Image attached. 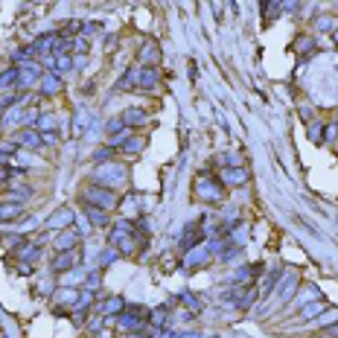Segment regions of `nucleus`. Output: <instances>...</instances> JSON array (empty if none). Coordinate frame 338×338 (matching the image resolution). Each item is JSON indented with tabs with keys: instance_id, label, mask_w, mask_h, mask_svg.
<instances>
[{
	"instance_id": "5701e85b",
	"label": "nucleus",
	"mask_w": 338,
	"mask_h": 338,
	"mask_svg": "<svg viewBox=\"0 0 338 338\" xmlns=\"http://www.w3.org/2000/svg\"><path fill=\"white\" fill-rule=\"evenodd\" d=\"M143 149V140H125L123 143V155H134V152H140Z\"/></svg>"
},
{
	"instance_id": "4be33fe9",
	"label": "nucleus",
	"mask_w": 338,
	"mask_h": 338,
	"mask_svg": "<svg viewBox=\"0 0 338 338\" xmlns=\"http://www.w3.org/2000/svg\"><path fill=\"white\" fill-rule=\"evenodd\" d=\"M53 61H55V70H61V73L73 67V58H67V55H55ZM53 61H50V64H53Z\"/></svg>"
},
{
	"instance_id": "a878e982",
	"label": "nucleus",
	"mask_w": 338,
	"mask_h": 338,
	"mask_svg": "<svg viewBox=\"0 0 338 338\" xmlns=\"http://www.w3.org/2000/svg\"><path fill=\"white\" fill-rule=\"evenodd\" d=\"M76 295H79V292H70V289L58 292V298H61V301H76Z\"/></svg>"
},
{
	"instance_id": "cd10ccee",
	"label": "nucleus",
	"mask_w": 338,
	"mask_h": 338,
	"mask_svg": "<svg viewBox=\"0 0 338 338\" xmlns=\"http://www.w3.org/2000/svg\"><path fill=\"white\" fill-rule=\"evenodd\" d=\"M9 175H12V169H9V166H0V184L9 181Z\"/></svg>"
},
{
	"instance_id": "393cba45",
	"label": "nucleus",
	"mask_w": 338,
	"mask_h": 338,
	"mask_svg": "<svg viewBox=\"0 0 338 338\" xmlns=\"http://www.w3.org/2000/svg\"><path fill=\"white\" fill-rule=\"evenodd\" d=\"M181 301H184V303H187V309H193V312H198V309H201V303H198L196 298H190V295H184Z\"/></svg>"
},
{
	"instance_id": "dca6fc26",
	"label": "nucleus",
	"mask_w": 338,
	"mask_h": 338,
	"mask_svg": "<svg viewBox=\"0 0 338 338\" xmlns=\"http://www.w3.org/2000/svg\"><path fill=\"white\" fill-rule=\"evenodd\" d=\"M201 233H204V231H201V225H190V228H187V233H184V245H190V242L196 245V242L201 239Z\"/></svg>"
},
{
	"instance_id": "f8f14e48",
	"label": "nucleus",
	"mask_w": 338,
	"mask_h": 338,
	"mask_svg": "<svg viewBox=\"0 0 338 338\" xmlns=\"http://www.w3.org/2000/svg\"><path fill=\"white\" fill-rule=\"evenodd\" d=\"M76 242H79V236L67 231V233H61V236L55 239V248H58V251H70V248H76Z\"/></svg>"
},
{
	"instance_id": "f3484780",
	"label": "nucleus",
	"mask_w": 338,
	"mask_h": 338,
	"mask_svg": "<svg viewBox=\"0 0 338 338\" xmlns=\"http://www.w3.org/2000/svg\"><path fill=\"white\" fill-rule=\"evenodd\" d=\"M111 155H114V149H111V146H102V149H96V152H93V160L105 166V163L111 160Z\"/></svg>"
},
{
	"instance_id": "c85d7f7f",
	"label": "nucleus",
	"mask_w": 338,
	"mask_h": 338,
	"mask_svg": "<svg viewBox=\"0 0 338 338\" xmlns=\"http://www.w3.org/2000/svg\"><path fill=\"white\" fill-rule=\"evenodd\" d=\"M18 271H20V274H32V266H23V263H20V266H18Z\"/></svg>"
},
{
	"instance_id": "1a4fd4ad",
	"label": "nucleus",
	"mask_w": 338,
	"mask_h": 338,
	"mask_svg": "<svg viewBox=\"0 0 338 338\" xmlns=\"http://www.w3.org/2000/svg\"><path fill=\"white\" fill-rule=\"evenodd\" d=\"M222 178H225V184H245V181H248V172H245V169H236V166H225V169H222Z\"/></svg>"
},
{
	"instance_id": "6e6552de",
	"label": "nucleus",
	"mask_w": 338,
	"mask_h": 338,
	"mask_svg": "<svg viewBox=\"0 0 338 338\" xmlns=\"http://www.w3.org/2000/svg\"><path fill=\"white\" fill-rule=\"evenodd\" d=\"M137 85L140 88H155L158 85V70L155 67H140L137 70Z\"/></svg>"
},
{
	"instance_id": "4468645a",
	"label": "nucleus",
	"mask_w": 338,
	"mask_h": 338,
	"mask_svg": "<svg viewBox=\"0 0 338 338\" xmlns=\"http://www.w3.org/2000/svg\"><path fill=\"white\" fill-rule=\"evenodd\" d=\"M20 204H0V225L6 222V219H15V216H20Z\"/></svg>"
},
{
	"instance_id": "9d476101",
	"label": "nucleus",
	"mask_w": 338,
	"mask_h": 338,
	"mask_svg": "<svg viewBox=\"0 0 338 338\" xmlns=\"http://www.w3.org/2000/svg\"><path fill=\"white\" fill-rule=\"evenodd\" d=\"M41 143H44V140H41V134H38V131H29V128H26V131H20V134H18V140H15V146H32V149H35V146H41Z\"/></svg>"
},
{
	"instance_id": "bb28decb",
	"label": "nucleus",
	"mask_w": 338,
	"mask_h": 338,
	"mask_svg": "<svg viewBox=\"0 0 338 338\" xmlns=\"http://www.w3.org/2000/svg\"><path fill=\"white\" fill-rule=\"evenodd\" d=\"M321 309H324V306H321V303H315V306H306V309H303V315L309 318V315H315V312H321Z\"/></svg>"
},
{
	"instance_id": "c756f323",
	"label": "nucleus",
	"mask_w": 338,
	"mask_h": 338,
	"mask_svg": "<svg viewBox=\"0 0 338 338\" xmlns=\"http://www.w3.org/2000/svg\"><path fill=\"white\" fill-rule=\"evenodd\" d=\"M128 338H149V336H140V333H131Z\"/></svg>"
},
{
	"instance_id": "a211bd4d",
	"label": "nucleus",
	"mask_w": 338,
	"mask_h": 338,
	"mask_svg": "<svg viewBox=\"0 0 338 338\" xmlns=\"http://www.w3.org/2000/svg\"><path fill=\"white\" fill-rule=\"evenodd\" d=\"M125 303H123V298H111L105 306H102V315H114V312H120Z\"/></svg>"
},
{
	"instance_id": "aec40b11",
	"label": "nucleus",
	"mask_w": 338,
	"mask_h": 338,
	"mask_svg": "<svg viewBox=\"0 0 338 338\" xmlns=\"http://www.w3.org/2000/svg\"><path fill=\"white\" fill-rule=\"evenodd\" d=\"M20 257L32 263V260H38V257H41V248H38V245H23V251H20Z\"/></svg>"
},
{
	"instance_id": "9b49d317",
	"label": "nucleus",
	"mask_w": 338,
	"mask_h": 338,
	"mask_svg": "<svg viewBox=\"0 0 338 338\" xmlns=\"http://www.w3.org/2000/svg\"><path fill=\"white\" fill-rule=\"evenodd\" d=\"M85 213H88V219H90L93 225H108V210H99V207H93V204H85Z\"/></svg>"
},
{
	"instance_id": "f257e3e1",
	"label": "nucleus",
	"mask_w": 338,
	"mask_h": 338,
	"mask_svg": "<svg viewBox=\"0 0 338 338\" xmlns=\"http://www.w3.org/2000/svg\"><path fill=\"white\" fill-rule=\"evenodd\" d=\"M117 201H120L117 193L108 190V187H90V190H85V204H93L99 210H114Z\"/></svg>"
},
{
	"instance_id": "6ab92c4d",
	"label": "nucleus",
	"mask_w": 338,
	"mask_h": 338,
	"mask_svg": "<svg viewBox=\"0 0 338 338\" xmlns=\"http://www.w3.org/2000/svg\"><path fill=\"white\" fill-rule=\"evenodd\" d=\"M166 315H169V309H166V306L152 309V324H155V327H163V324H166Z\"/></svg>"
},
{
	"instance_id": "423d86ee",
	"label": "nucleus",
	"mask_w": 338,
	"mask_h": 338,
	"mask_svg": "<svg viewBox=\"0 0 338 338\" xmlns=\"http://www.w3.org/2000/svg\"><path fill=\"white\" fill-rule=\"evenodd\" d=\"M58 90H61V76L44 73V76H41V93L50 96V93H58Z\"/></svg>"
},
{
	"instance_id": "412c9836",
	"label": "nucleus",
	"mask_w": 338,
	"mask_h": 338,
	"mask_svg": "<svg viewBox=\"0 0 338 338\" xmlns=\"http://www.w3.org/2000/svg\"><path fill=\"white\" fill-rule=\"evenodd\" d=\"M277 280H280V271H271V274H268V280H266V283H263V286H260V295H263V298H266V295H268V292H271V286H274V283H277Z\"/></svg>"
},
{
	"instance_id": "39448f33",
	"label": "nucleus",
	"mask_w": 338,
	"mask_h": 338,
	"mask_svg": "<svg viewBox=\"0 0 338 338\" xmlns=\"http://www.w3.org/2000/svg\"><path fill=\"white\" fill-rule=\"evenodd\" d=\"M120 120H123V125H146L149 114H146V108H128Z\"/></svg>"
},
{
	"instance_id": "7ed1b4c3",
	"label": "nucleus",
	"mask_w": 338,
	"mask_h": 338,
	"mask_svg": "<svg viewBox=\"0 0 338 338\" xmlns=\"http://www.w3.org/2000/svg\"><path fill=\"white\" fill-rule=\"evenodd\" d=\"M79 260H82V254H79V248H70V251H61L55 260H53V271L55 274H61V271H70L73 266H79Z\"/></svg>"
},
{
	"instance_id": "20e7f679",
	"label": "nucleus",
	"mask_w": 338,
	"mask_h": 338,
	"mask_svg": "<svg viewBox=\"0 0 338 338\" xmlns=\"http://www.w3.org/2000/svg\"><path fill=\"white\" fill-rule=\"evenodd\" d=\"M140 64L143 67H155L158 61H160V47H158V41H146L143 47H140Z\"/></svg>"
},
{
	"instance_id": "2eb2a0df",
	"label": "nucleus",
	"mask_w": 338,
	"mask_h": 338,
	"mask_svg": "<svg viewBox=\"0 0 338 338\" xmlns=\"http://www.w3.org/2000/svg\"><path fill=\"white\" fill-rule=\"evenodd\" d=\"M18 76H20L18 67H12L9 73H0V90H3V88H15V85H18Z\"/></svg>"
},
{
	"instance_id": "ddd939ff",
	"label": "nucleus",
	"mask_w": 338,
	"mask_h": 338,
	"mask_svg": "<svg viewBox=\"0 0 338 338\" xmlns=\"http://www.w3.org/2000/svg\"><path fill=\"white\" fill-rule=\"evenodd\" d=\"M88 123H90V114L82 108L79 114H76V120H73V134H85V128H88Z\"/></svg>"
},
{
	"instance_id": "f03ea898",
	"label": "nucleus",
	"mask_w": 338,
	"mask_h": 338,
	"mask_svg": "<svg viewBox=\"0 0 338 338\" xmlns=\"http://www.w3.org/2000/svg\"><path fill=\"white\" fill-rule=\"evenodd\" d=\"M93 181H96V187H108V190H111V184L125 181V169H123L120 163H105V166H99V169H96Z\"/></svg>"
},
{
	"instance_id": "b1692460",
	"label": "nucleus",
	"mask_w": 338,
	"mask_h": 338,
	"mask_svg": "<svg viewBox=\"0 0 338 338\" xmlns=\"http://www.w3.org/2000/svg\"><path fill=\"white\" fill-rule=\"evenodd\" d=\"M15 149H18L15 143H0V160H6L9 155H15Z\"/></svg>"
},
{
	"instance_id": "0eeeda50",
	"label": "nucleus",
	"mask_w": 338,
	"mask_h": 338,
	"mask_svg": "<svg viewBox=\"0 0 338 338\" xmlns=\"http://www.w3.org/2000/svg\"><path fill=\"white\" fill-rule=\"evenodd\" d=\"M70 222H73V210L61 207V210H55V213L47 219V228H64V225H70Z\"/></svg>"
}]
</instances>
